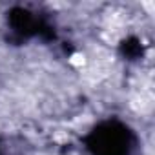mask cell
I'll list each match as a JSON object with an SVG mask.
<instances>
[{
    "label": "cell",
    "mask_w": 155,
    "mask_h": 155,
    "mask_svg": "<svg viewBox=\"0 0 155 155\" xmlns=\"http://www.w3.org/2000/svg\"><path fill=\"white\" fill-rule=\"evenodd\" d=\"M69 62H71L73 66H77V68H81V66H84V64H86V57H84L82 53H75V55H71Z\"/></svg>",
    "instance_id": "cell-1"
}]
</instances>
